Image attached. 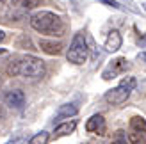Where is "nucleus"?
Masks as SVG:
<instances>
[{
    "label": "nucleus",
    "instance_id": "17",
    "mask_svg": "<svg viewBox=\"0 0 146 144\" xmlns=\"http://www.w3.org/2000/svg\"><path fill=\"white\" fill-rule=\"evenodd\" d=\"M9 5H11V0H0V14H4Z\"/></svg>",
    "mask_w": 146,
    "mask_h": 144
},
{
    "label": "nucleus",
    "instance_id": "1",
    "mask_svg": "<svg viewBox=\"0 0 146 144\" xmlns=\"http://www.w3.org/2000/svg\"><path fill=\"white\" fill-rule=\"evenodd\" d=\"M7 73L11 77H23V78H41L46 73L45 61L36 55H21L14 57L7 64Z\"/></svg>",
    "mask_w": 146,
    "mask_h": 144
},
{
    "label": "nucleus",
    "instance_id": "13",
    "mask_svg": "<svg viewBox=\"0 0 146 144\" xmlns=\"http://www.w3.org/2000/svg\"><path fill=\"white\" fill-rule=\"evenodd\" d=\"M41 4V0H11V5L16 7V9H23V11H29V9H34Z\"/></svg>",
    "mask_w": 146,
    "mask_h": 144
},
{
    "label": "nucleus",
    "instance_id": "5",
    "mask_svg": "<svg viewBox=\"0 0 146 144\" xmlns=\"http://www.w3.org/2000/svg\"><path fill=\"white\" fill-rule=\"evenodd\" d=\"M127 135L132 144H146V119L143 116L130 118Z\"/></svg>",
    "mask_w": 146,
    "mask_h": 144
},
{
    "label": "nucleus",
    "instance_id": "9",
    "mask_svg": "<svg viewBox=\"0 0 146 144\" xmlns=\"http://www.w3.org/2000/svg\"><path fill=\"white\" fill-rule=\"evenodd\" d=\"M121 45H123V38H121V34H119L118 30H111V32H109V36L105 38L104 48L107 50V52L114 54V52H118V50L121 48Z\"/></svg>",
    "mask_w": 146,
    "mask_h": 144
},
{
    "label": "nucleus",
    "instance_id": "21",
    "mask_svg": "<svg viewBox=\"0 0 146 144\" xmlns=\"http://www.w3.org/2000/svg\"><path fill=\"white\" fill-rule=\"evenodd\" d=\"M143 9H144V11H146V2H144V4H143Z\"/></svg>",
    "mask_w": 146,
    "mask_h": 144
},
{
    "label": "nucleus",
    "instance_id": "3",
    "mask_svg": "<svg viewBox=\"0 0 146 144\" xmlns=\"http://www.w3.org/2000/svg\"><path fill=\"white\" fill-rule=\"evenodd\" d=\"M89 38H86L84 32H78L75 34V38H73L71 45L68 48L66 52V59L71 62V64H77V66H80V64H84L87 61V57H89Z\"/></svg>",
    "mask_w": 146,
    "mask_h": 144
},
{
    "label": "nucleus",
    "instance_id": "10",
    "mask_svg": "<svg viewBox=\"0 0 146 144\" xmlns=\"http://www.w3.org/2000/svg\"><path fill=\"white\" fill-rule=\"evenodd\" d=\"M39 48L48 55H59L62 52V43L61 41H50V39H41L39 41Z\"/></svg>",
    "mask_w": 146,
    "mask_h": 144
},
{
    "label": "nucleus",
    "instance_id": "16",
    "mask_svg": "<svg viewBox=\"0 0 146 144\" xmlns=\"http://www.w3.org/2000/svg\"><path fill=\"white\" fill-rule=\"evenodd\" d=\"M104 5H109V7H114V9H121V5L118 0H100Z\"/></svg>",
    "mask_w": 146,
    "mask_h": 144
},
{
    "label": "nucleus",
    "instance_id": "14",
    "mask_svg": "<svg viewBox=\"0 0 146 144\" xmlns=\"http://www.w3.org/2000/svg\"><path fill=\"white\" fill-rule=\"evenodd\" d=\"M48 139H50V135H48V132H38L34 135V137L29 141V144H46L48 142Z\"/></svg>",
    "mask_w": 146,
    "mask_h": 144
},
{
    "label": "nucleus",
    "instance_id": "7",
    "mask_svg": "<svg viewBox=\"0 0 146 144\" xmlns=\"http://www.w3.org/2000/svg\"><path fill=\"white\" fill-rule=\"evenodd\" d=\"M4 102H5L7 107H11L14 110H20V109H23V105H25V92L21 89L7 91L5 96H4Z\"/></svg>",
    "mask_w": 146,
    "mask_h": 144
},
{
    "label": "nucleus",
    "instance_id": "8",
    "mask_svg": "<svg viewBox=\"0 0 146 144\" xmlns=\"http://www.w3.org/2000/svg\"><path fill=\"white\" fill-rule=\"evenodd\" d=\"M105 119L102 114H94V116H91L89 119L86 121V130L89 133H98V135H105Z\"/></svg>",
    "mask_w": 146,
    "mask_h": 144
},
{
    "label": "nucleus",
    "instance_id": "20",
    "mask_svg": "<svg viewBox=\"0 0 146 144\" xmlns=\"http://www.w3.org/2000/svg\"><path fill=\"white\" fill-rule=\"evenodd\" d=\"M4 118V109H2V105H0V119Z\"/></svg>",
    "mask_w": 146,
    "mask_h": 144
},
{
    "label": "nucleus",
    "instance_id": "11",
    "mask_svg": "<svg viewBox=\"0 0 146 144\" xmlns=\"http://www.w3.org/2000/svg\"><path fill=\"white\" fill-rule=\"evenodd\" d=\"M78 114V107L75 103H64L57 109V114H55V119H64V118H73Z\"/></svg>",
    "mask_w": 146,
    "mask_h": 144
},
{
    "label": "nucleus",
    "instance_id": "12",
    "mask_svg": "<svg viewBox=\"0 0 146 144\" xmlns=\"http://www.w3.org/2000/svg\"><path fill=\"white\" fill-rule=\"evenodd\" d=\"M75 128H77V121H66V123H61L54 130V137L59 139V137H64V135H70V133L75 132Z\"/></svg>",
    "mask_w": 146,
    "mask_h": 144
},
{
    "label": "nucleus",
    "instance_id": "2",
    "mask_svg": "<svg viewBox=\"0 0 146 144\" xmlns=\"http://www.w3.org/2000/svg\"><path fill=\"white\" fill-rule=\"evenodd\" d=\"M31 27L36 32L45 34V36H62L66 30V25H64L62 18L59 14H55L52 11H38L31 16Z\"/></svg>",
    "mask_w": 146,
    "mask_h": 144
},
{
    "label": "nucleus",
    "instance_id": "4",
    "mask_svg": "<svg viewBox=\"0 0 146 144\" xmlns=\"http://www.w3.org/2000/svg\"><path fill=\"white\" fill-rule=\"evenodd\" d=\"M135 85H137V80H135V77H125L123 80L119 82V85H116L114 89H109L105 92V102L107 103H111V105H121V103H125L128 96L132 94V91L135 89Z\"/></svg>",
    "mask_w": 146,
    "mask_h": 144
},
{
    "label": "nucleus",
    "instance_id": "19",
    "mask_svg": "<svg viewBox=\"0 0 146 144\" xmlns=\"http://www.w3.org/2000/svg\"><path fill=\"white\" fill-rule=\"evenodd\" d=\"M4 41H5V32L0 30V43H4Z\"/></svg>",
    "mask_w": 146,
    "mask_h": 144
},
{
    "label": "nucleus",
    "instance_id": "18",
    "mask_svg": "<svg viewBox=\"0 0 146 144\" xmlns=\"http://www.w3.org/2000/svg\"><path fill=\"white\" fill-rule=\"evenodd\" d=\"M137 59H139V61H143V62H146V52H141L139 55H137Z\"/></svg>",
    "mask_w": 146,
    "mask_h": 144
},
{
    "label": "nucleus",
    "instance_id": "22",
    "mask_svg": "<svg viewBox=\"0 0 146 144\" xmlns=\"http://www.w3.org/2000/svg\"><path fill=\"white\" fill-rule=\"evenodd\" d=\"M4 52H5V50H4V48H0V54H4Z\"/></svg>",
    "mask_w": 146,
    "mask_h": 144
},
{
    "label": "nucleus",
    "instance_id": "23",
    "mask_svg": "<svg viewBox=\"0 0 146 144\" xmlns=\"http://www.w3.org/2000/svg\"><path fill=\"white\" fill-rule=\"evenodd\" d=\"M143 39H144V41H146V34H144V38H143Z\"/></svg>",
    "mask_w": 146,
    "mask_h": 144
},
{
    "label": "nucleus",
    "instance_id": "15",
    "mask_svg": "<svg viewBox=\"0 0 146 144\" xmlns=\"http://www.w3.org/2000/svg\"><path fill=\"white\" fill-rule=\"evenodd\" d=\"M112 144H132L128 139V135L123 132V130H118L114 133V137H112Z\"/></svg>",
    "mask_w": 146,
    "mask_h": 144
},
{
    "label": "nucleus",
    "instance_id": "6",
    "mask_svg": "<svg viewBox=\"0 0 146 144\" xmlns=\"http://www.w3.org/2000/svg\"><path fill=\"white\" fill-rule=\"evenodd\" d=\"M128 69H130V62L127 61V57H116V59H112L109 62V66L104 69L102 78H104V80H112V78H116L118 75L125 73Z\"/></svg>",
    "mask_w": 146,
    "mask_h": 144
}]
</instances>
